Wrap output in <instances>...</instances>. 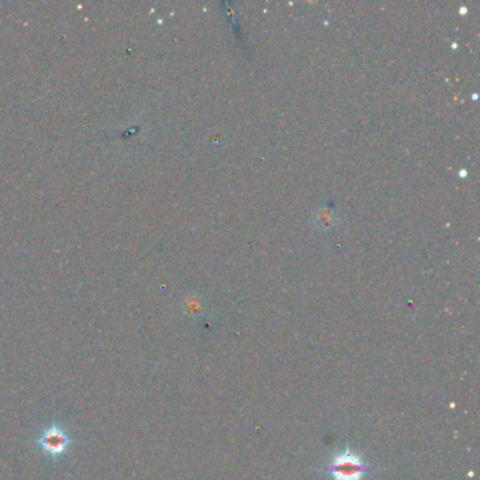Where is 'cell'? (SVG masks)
<instances>
[{
  "label": "cell",
  "instance_id": "cell-1",
  "mask_svg": "<svg viewBox=\"0 0 480 480\" xmlns=\"http://www.w3.org/2000/svg\"><path fill=\"white\" fill-rule=\"evenodd\" d=\"M327 472L332 480H362L366 473V465L361 456L345 449L331 459L327 465Z\"/></svg>",
  "mask_w": 480,
  "mask_h": 480
},
{
  "label": "cell",
  "instance_id": "cell-2",
  "mask_svg": "<svg viewBox=\"0 0 480 480\" xmlns=\"http://www.w3.org/2000/svg\"><path fill=\"white\" fill-rule=\"evenodd\" d=\"M69 443L71 440L67 436L65 431L60 425H55V424L48 428L38 440V444L42 448V451L53 456L65 454L69 447Z\"/></svg>",
  "mask_w": 480,
  "mask_h": 480
}]
</instances>
